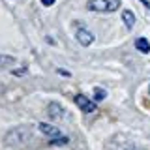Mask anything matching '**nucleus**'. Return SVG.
I'll return each mask as SVG.
<instances>
[{
  "label": "nucleus",
  "instance_id": "obj_15",
  "mask_svg": "<svg viewBox=\"0 0 150 150\" xmlns=\"http://www.w3.org/2000/svg\"><path fill=\"white\" fill-rule=\"evenodd\" d=\"M139 2H141V4H143V6H144V8H146L148 11H150V2H148V0H139Z\"/></svg>",
  "mask_w": 150,
  "mask_h": 150
},
{
  "label": "nucleus",
  "instance_id": "obj_11",
  "mask_svg": "<svg viewBox=\"0 0 150 150\" xmlns=\"http://www.w3.org/2000/svg\"><path fill=\"white\" fill-rule=\"evenodd\" d=\"M120 8V2L118 0H109V11H116Z\"/></svg>",
  "mask_w": 150,
  "mask_h": 150
},
{
  "label": "nucleus",
  "instance_id": "obj_13",
  "mask_svg": "<svg viewBox=\"0 0 150 150\" xmlns=\"http://www.w3.org/2000/svg\"><path fill=\"white\" fill-rule=\"evenodd\" d=\"M11 73H13V75H17V77H19V75H25V73H26V68H21V69H13Z\"/></svg>",
  "mask_w": 150,
  "mask_h": 150
},
{
  "label": "nucleus",
  "instance_id": "obj_1",
  "mask_svg": "<svg viewBox=\"0 0 150 150\" xmlns=\"http://www.w3.org/2000/svg\"><path fill=\"white\" fill-rule=\"evenodd\" d=\"M73 101H75V105H77L83 112H94V111L98 109V107H96V101L88 100L84 94H77V96L73 98Z\"/></svg>",
  "mask_w": 150,
  "mask_h": 150
},
{
  "label": "nucleus",
  "instance_id": "obj_12",
  "mask_svg": "<svg viewBox=\"0 0 150 150\" xmlns=\"http://www.w3.org/2000/svg\"><path fill=\"white\" fill-rule=\"evenodd\" d=\"M56 73H58V75H64V77H71V73H69L68 69H62V68L56 69Z\"/></svg>",
  "mask_w": 150,
  "mask_h": 150
},
{
  "label": "nucleus",
  "instance_id": "obj_16",
  "mask_svg": "<svg viewBox=\"0 0 150 150\" xmlns=\"http://www.w3.org/2000/svg\"><path fill=\"white\" fill-rule=\"evenodd\" d=\"M148 92H150V88H148Z\"/></svg>",
  "mask_w": 150,
  "mask_h": 150
},
{
  "label": "nucleus",
  "instance_id": "obj_2",
  "mask_svg": "<svg viewBox=\"0 0 150 150\" xmlns=\"http://www.w3.org/2000/svg\"><path fill=\"white\" fill-rule=\"evenodd\" d=\"M75 38H77V41L83 47H88V45L94 43V32H90L88 28H84V26L77 28V34H75Z\"/></svg>",
  "mask_w": 150,
  "mask_h": 150
},
{
  "label": "nucleus",
  "instance_id": "obj_14",
  "mask_svg": "<svg viewBox=\"0 0 150 150\" xmlns=\"http://www.w3.org/2000/svg\"><path fill=\"white\" fill-rule=\"evenodd\" d=\"M56 2V0H41V4H43L45 8H49V6H53V4Z\"/></svg>",
  "mask_w": 150,
  "mask_h": 150
},
{
  "label": "nucleus",
  "instance_id": "obj_8",
  "mask_svg": "<svg viewBox=\"0 0 150 150\" xmlns=\"http://www.w3.org/2000/svg\"><path fill=\"white\" fill-rule=\"evenodd\" d=\"M68 143H69V137H66V135L49 139V146H62V144H68Z\"/></svg>",
  "mask_w": 150,
  "mask_h": 150
},
{
  "label": "nucleus",
  "instance_id": "obj_6",
  "mask_svg": "<svg viewBox=\"0 0 150 150\" xmlns=\"http://www.w3.org/2000/svg\"><path fill=\"white\" fill-rule=\"evenodd\" d=\"M122 21H124L126 28H128V30H131V28H133V25H135V13L131 11V9H124V11H122Z\"/></svg>",
  "mask_w": 150,
  "mask_h": 150
},
{
  "label": "nucleus",
  "instance_id": "obj_7",
  "mask_svg": "<svg viewBox=\"0 0 150 150\" xmlns=\"http://www.w3.org/2000/svg\"><path fill=\"white\" fill-rule=\"evenodd\" d=\"M135 47H137V51L143 53V54L150 53V41L146 40V38H137V40H135Z\"/></svg>",
  "mask_w": 150,
  "mask_h": 150
},
{
  "label": "nucleus",
  "instance_id": "obj_5",
  "mask_svg": "<svg viewBox=\"0 0 150 150\" xmlns=\"http://www.w3.org/2000/svg\"><path fill=\"white\" fill-rule=\"evenodd\" d=\"M86 8L90 11H109V0H88Z\"/></svg>",
  "mask_w": 150,
  "mask_h": 150
},
{
  "label": "nucleus",
  "instance_id": "obj_3",
  "mask_svg": "<svg viewBox=\"0 0 150 150\" xmlns=\"http://www.w3.org/2000/svg\"><path fill=\"white\" fill-rule=\"evenodd\" d=\"M40 131L43 135H47L49 139H54V137H60V135H64L62 131H60L56 126H51V124H47V122H41L40 124Z\"/></svg>",
  "mask_w": 150,
  "mask_h": 150
},
{
  "label": "nucleus",
  "instance_id": "obj_10",
  "mask_svg": "<svg viewBox=\"0 0 150 150\" xmlns=\"http://www.w3.org/2000/svg\"><path fill=\"white\" fill-rule=\"evenodd\" d=\"M11 62H15V58H13V56H4V54H0V66L11 64Z\"/></svg>",
  "mask_w": 150,
  "mask_h": 150
},
{
  "label": "nucleus",
  "instance_id": "obj_4",
  "mask_svg": "<svg viewBox=\"0 0 150 150\" xmlns=\"http://www.w3.org/2000/svg\"><path fill=\"white\" fill-rule=\"evenodd\" d=\"M47 111H49V116H51L53 120H60V118L66 115L64 107L60 105V103H56V101H51V103H49V109H47Z\"/></svg>",
  "mask_w": 150,
  "mask_h": 150
},
{
  "label": "nucleus",
  "instance_id": "obj_9",
  "mask_svg": "<svg viewBox=\"0 0 150 150\" xmlns=\"http://www.w3.org/2000/svg\"><path fill=\"white\" fill-rule=\"evenodd\" d=\"M105 98H107V92L103 88H100V86L94 88V101H103Z\"/></svg>",
  "mask_w": 150,
  "mask_h": 150
}]
</instances>
